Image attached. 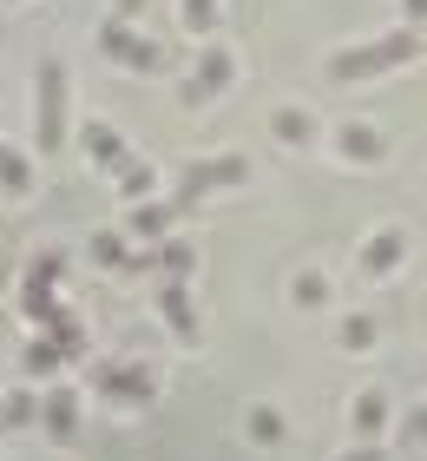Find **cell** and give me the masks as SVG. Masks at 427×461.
<instances>
[{"mask_svg": "<svg viewBox=\"0 0 427 461\" xmlns=\"http://www.w3.org/2000/svg\"><path fill=\"white\" fill-rule=\"evenodd\" d=\"M408 435H414V442H427V409H408Z\"/></svg>", "mask_w": 427, "mask_h": 461, "instance_id": "24", "label": "cell"}, {"mask_svg": "<svg viewBox=\"0 0 427 461\" xmlns=\"http://www.w3.org/2000/svg\"><path fill=\"white\" fill-rule=\"evenodd\" d=\"M33 415H40V395H27V389L0 395V429H27Z\"/></svg>", "mask_w": 427, "mask_h": 461, "instance_id": "17", "label": "cell"}, {"mask_svg": "<svg viewBox=\"0 0 427 461\" xmlns=\"http://www.w3.org/2000/svg\"><path fill=\"white\" fill-rule=\"evenodd\" d=\"M184 27L191 33H210V27H218V0H184Z\"/></svg>", "mask_w": 427, "mask_h": 461, "instance_id": "22", "label": "cell"}, {"mask_svg": "<svg viewBox=\"0 0 427 461\" xmlns=\"http://www.w3.org/2000/svg\"><path fill=\"white\" fill-rule=\"evenodd\" d=\"M112 172H119V198H132V204H145V198H152V185H158V172L145 158H132V152H125Z\"/></svg>", "mask_w": 427, "mask_h": 461, "instance_id": "13", "label": "cell"}, {"mask_svg": "<svg viewBox=\"0 0 427 461\" xmlns=\"http://www.w3.org/2000/svg\"><path fill=\"white\" fill-rule=\"evenodd\" d=\"M335 152L355 158V165H381V158H388V139H381L375 125H342V132H335Z\"/></svg>", "mask_w": 427, "mask_h": 461, "instance_id": "11", "label": "cell"}, {"mask_svg": "<svg viewBox=\"0 0 427 461\" xmlns=\"http://www.w3.org/2000/svg\"><path fill=\"white\" fill-rule=\"evenodd\" d=\"M335 461H381V448H369V442H361V448H349V455H335Z\"/></svg>", "mask_w": 427, "mask_h": 461, "instance_id": "25", "label": "cell"}, {"mask_svg": "<svg viewBox=\"0 0 427 461\" xmlns=\"http://www.w3.org/2000/svg\"><path fill=\"white\" fill-rule=\"evenodd\" d=\"M152 264L165 270V284H184V277H191V270H198V250H191L184 238H165V244H158V258H152Z\"/></svg>", "mask_w": 427, "mask_h": 461, "instance_id": "14", "label": "cell"}, {"mask_svg": "<svg viewBox=\"0 0 427 461\" xmlns=\"http://www.w3.org/2000/svg\"><path fill=\"white\" fill-rule=\"evenodd\" d=\"M171 224H178V204H158V198H145V204H132V238L138 244H165L171 238Z\"/></svg>", "mask_w": 427, "mask_h": 461, "instance_id": "10", "label": "cell"}, {"mask_svg": "<svg viewBox=\"0 0 427 461\" xmlns=\"http://www.w3.org/2000/svg\"><path fill=\"white\" fill-rule=\"evenodd\" d=\"M349 429L361 435V442H369L375 448V435L381 429H388V395H381V389H361L355 395V402H349Z\"/></svg>", "mask_w": 427, "mask_h": 461, "instance_id": "12", "label": "cell"}, {"mask_svg": "<svg viewBox=\"0 0 427 461\" xmlns=\"http://www.w3.org/2000/svg\"><path fill=\"white\" fill-rule=\"evenodd\" d=\"M244 178H250V158H244V152L191 158V165H184V198H178V212H184V204H198L204 192H224V185H244Z\"/></svg>", "mask_w": 427, "mask_h": 461, "instance_id": "3", "label": "cell"}, {"mask_svg": "<svg viewBox=\"0 0 427 461\" xmlns=\"http://www.w3.org/2000/svg\"><path fill=\"white\" fill-rule=\"evenodd\" d=\"M401 14H408V20H427V0H401Z\"/></svg>", "mask_w": 427, "mask_h": 461, "instance_id": "26", "label": "cell"}, {"mask_svg": "<svg viewBox=\"0 0 427 461\" xmlns=\"http://www.w3.org/2000/svg\"><path fill=\"white\" fill-rule=\"evenodd\" d=\"M93 383H99L105 395H119V402H152L158 375L145 369V363H99V369H93Z\"/></svg>", "mask_w": 427, "mask_h": 461, "instance_id": "5", "label": "cell"}, {"mask_svg": "<svg viewBox=\"0 0 427 461\" xmlns=\"http://www.w3.org/2000/svg\"><path fill=\"white\" fill-rule=\"evenodd\" d=\"M99 47L112 53V59H125L132 73H152L158 59H165L152 40H138V33H132V20H105V27H99Z\"/></svg>", "mask_w": 427, "mask_h": 461, "instance_id": "4", "label": "cell"}, {"mask_svg": "<svg viewBox=\"0 0 427 461\" xmlns=\"http://www.w3.org/2000/svg\"><path fill=\"white\" fill-rule=\"evenodd\" d=\"M158 310L171 323V337L178 343H198V310H191V290L184 284H158Z\"/></svg>", "mask_w": 427, "mask_h": 461, "instance_id": "8", "label": "cell"}, {"mask_svg": "<svg viewBox=\"0 0 427 461\" xmlns=\"http://www.w3.org/2000/svg\"><path fill=\"white\" fill-rule=\"evenodd\" d=\"M112 7H119V20H125V14H138V7H145V0H112Z\"/></svg>", "mask_w": 427, "mask_h": 461, "instance_id": "27", "label": "cell"}, {"mask_svg": "<svg viewBox=\"0 0 427 461\" xmlns=\"http://www.w3.org/2000/svg\"><path fill=\"white\" fill-rule=\"evenodd\" d=\"M20 363H27V375H53L59 363H67V356L53 349V337H33L27 349H20Z\"/></svg>", "mask_w": 427, "mask_h": 461, "instance_id": "18", "label": "cell"}, {"mask_svg": "<svg viewBox=\"0 0 427 461\" xmlns=\"http://www.w3.org/2000/svg\"><path fill=\"white\" fill-rule=\"evenodd\" d=\"M289 297L303 303V310H316V303H329V277H323V270H303V277L289 284Z\"/></svg>", "mask_w": 427, "mask_h": 461, "instance_id": "20", "label": "cell"}, {"mask_svg": "<svg viewBox=\"0 0 427 461\" xmlns=\"http://www.w3.org/2000/svg\"><path fill=\"white\" fill-rule=\"evenodd\" d=\"M250 435H256V442H283V415H276V409H250Z\"/></svg>", "mask_w": 427, "mask_h": 461, "instance_id": "21", "label": "cell"}, {"mask_svg": "<svg viewBox=\"0 0 427 461\" xmlns=\"http://www.w3.org/2000/svg\"><path fill=\"white\" fill-rule=\"evenodd\" d=\"M401 258H408V230H401V224H381L375 238L361 244V258H355V264H361V277H395Z\"/></svg>", "mask_w": 427, "mask_h": 461, "instance_id": "6", "label": "cell"}, {"mask_svg": "<svg viewBox=\"0 0 427 461\" xmlns=\"http://www.w3.org/2000/svg\"><path fill=\"white\" fill-rule=\"evenodd\" d=\"M33 119H40V152H59V145H67V67H59V59H40Z\"/></svg>", "mask_w": 427, "mask_h": 461, "instance_id": "2", "label": "cell"}, {"mask_svg": "<svg viewBox=\"0 0 427 461\" xmlns=\"http://www.w3.org/2000/svg\"><path fill=\"white\" fill-rule=\"evenodd\" d=\"M93 258H99V264H125V238H119V230H99V238H93Z\"/></svg>", "mask_w": 427, "mask_h": 461, "instance_id": "23", "label": "cell"}, {"mask_svg": "<svg viewBox=\"0 0 427 461\" xmlns=\"http://www.w3.org/2000/svg\"><path fill=\"white\" fill-rule=\"evenodd\" d=\"M40 429H47L53 442H67V435L79 429V395L73 389H47L40 395Z\"/></svg>", "mask_w": 427, "mask_h": 461, "instance_id": "9", "label": "cell"}, {"mask_svg": "<svg viewBox=\"0 0 427 461\" xmlns=\"http://www.w3.org/2000/svg\"><path fill=\"white\" fill-rule=\"evenodd\" d=\"M0 284H7V264H0Z\"/></svg>", "mask_w": 427, "mask_h": 461, "instance_id": "28", "label": "cell"}, {"mask_svg": "<svg viewBox=\"0 0 427 461\" xmlns=\"http://www.w3.org/2000/svg\"><path fill=\"white\" fill-rule=\"evenodd\" d=\"M230 73H237V59H230L224 47H210V53L198 59V73L184 79V99H191V106H204L210 93H224V86H230Z\"/></svg>", "mask_w": 427, "mask_h": 461, "instance_id": "7", "label": "cell"}, {"mask_svg": "<svg viewBox=\"0 0 427 461\" xmlns=\"http://www.w3.org/2000/svg\"><path fill=\"white\" fill-rule=\"evenodd\" d=\"M414 53H421L414 33H381V40H369V47H342L329 59V73L335 79H375V73H388V67H408Z\"/></svg>", "mask_w": 427, "mask_h": 461, "instance_id": "1", "label": "cell"}, {"mask_svg": "<svg viewBox=\"0 0 427 461\" xmlns=\"http://www.w3.org/2000/svg\"><path fill=\"white\" fill-rule=\"evenodd\" d=\"M276 139H283V145H309L316 139V119L296 113V106H283V113H276Z\"/></svg>", "mask_w": 427, "mask_h": 461, "instance_id": "19", "label": "cell"}, {"mask_svg": "<svg viewBox=\"0 0 427 461\" xmlns=\"http://www.w3.org/2000/svg\"><path fill=\"white\" fill-rule=\"evenodd\" d=\"M375 337H381V323L369 317V310L342 317V330H335V343H342V349H375Z\"/></svg>", "mask_w": 427, "mask_h": 461, "instance_id": "16", "label": "cell"}, {"mask_svg": "<svg viewBox=\"0 0 427 461\" xmlns=\"http://www.w3.org/2000/svg\"><path fill=\"white\" fill-rule=\"evenodd\" d=\"M79 145H85V158H99V165H119L125 158V139L112 132V125H85Z\"/></svg>", "mask_w": 427, "mask_h": 461, "instance_id": "15", "label": "cell"}]
</instances>
